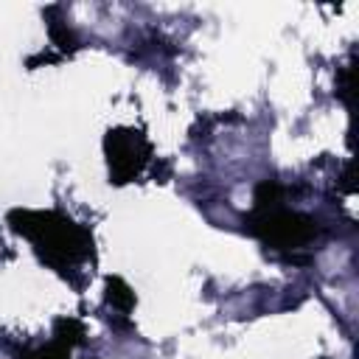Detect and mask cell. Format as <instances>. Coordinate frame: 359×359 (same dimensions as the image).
Here are the masks:
<instances>
[{"label":"cell","mask_w":359,"mask_h":359,"mask_svg":"<svg viewBox=\"0 0 359 359\" xmlns=\"http://www.w3.org/2000/svg\"><path fill=\"white\" fill-rule=\"evenodd\" d=\"M25 224H14L20 233H25L36 252L56 269H73L90 255V236L84 227H79L70 219L53 216V213H22Z\"/></svg>","instance_id":"6da1fadb"},{"label":"cell","mask_w":359,"mask_h":359,"mask_svg":"<svg viewBox=\"0 0 359 359\" xmlns=\"http://www.w3.org/2000/svg\"><path fill=\"white\" fill-rule=\"evenodd\" d=\"M269 247L275 250H300L303 244H309L317 233L314 222L303 213L294 210H269L261 213V219L252 227Z\"/></svg>","instance_id":"7a4b0ae2"},{"label":"cell","mask_w":359,"mask_h":359,"mask_svg":"<svg viewBox=\"0 0 359 359\" xmlns=\"http://www.w3.org/2000/svg\"><path fill=\"white\" fill-rule=\"evenodd\" d=\"M146 163V143L137 132H115L109 137V171L115 174V182L132 180L140 165Z\"/></svg>","instance_id":"3957f363"},{"label":"cell","mask_w":359,"mask_h":359,"mask_svg":"<svg viewBox=\"0 0 359 359\" xmlns=\"http://www.w3.org/2000/svg\"><path fill=\"white\" fill-rule=\"evenodd\" d=\"M67 353H70V345H65L62 339H56V342H50L48 348L34 351L28 359H67Z\"/></svg>","instance_id":"277c9868"}]
</instances>
